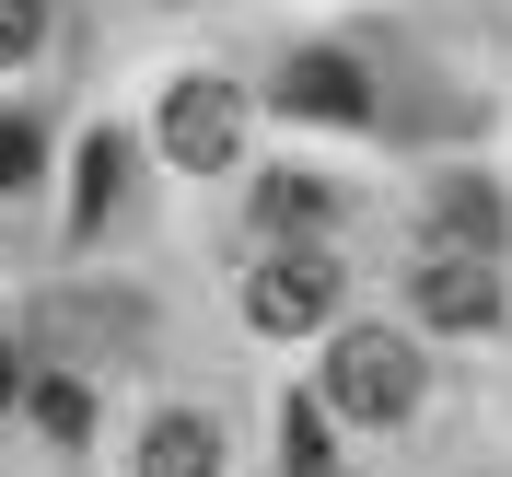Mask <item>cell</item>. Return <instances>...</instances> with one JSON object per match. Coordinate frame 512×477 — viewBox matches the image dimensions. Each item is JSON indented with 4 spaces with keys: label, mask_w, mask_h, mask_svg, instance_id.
Here are the masks:
<instances>
[{
    "label": "cell",
    "mask_w": 512,
    "mask_h": 477,
    "mask_svg": "<svg viewBox=\"0 0 512 477\" xmlns=\"http://www.w3.org/2000/svg\"><path fill=\"white\" fill-rule=\"evenodd\" d=\"M326 396H338L350 419H408L419 408V350L396 338V326H350L338 361H326Z\"/></svg>",
    "instance_id": "6da1fadb"
},
{
    "label": "cell",
    "mask_w": 512,
    "mask_h": 477,
    "mask_svg": "<svg viewBox=\"0 0 512 477\" xmlns=\"http://www.w3.org/2000/svg\"><path fill=\"white\" fill-rule=\"evenodd\" d=\"M163 163H187V175H222V163H245V94L233 82H175L163 94Z\"/></svg>",
    "instance_id": "7a4b0ae2"
},
{
    "label": "cell",
    "mask_w": 512,
    "mask_h": 477,
    "mask_svg": "<svg viewBox=\"0 0 512 477\" xmlns=\"http://www.w3.org/2000/svg\"><path fill=\"white\" fill-rule=\"evenodd\" d=\"M245 315L268 326V338H303V326L338 315V256L315 245H291V256H256V280H245Z\"/></svg>",
    "instance_id": "3957f363"
},
{
    "label": "cell",
    "mask_w": 512,
    "mask_h": 477,
    "mask_svg": "<svg viewBox=\"0 0 512 477\" xmlns=\"http://www.w3.org/2000/svg\"><path fill=\"white\" fill-rule=\"evenodd\" d=\"M280 117H315V128H361L373 117V82H361L338 47H315V59L280 70Z\"/></svg>",
    "instance_id": "277c9868"
},
{
    "label": "cell",
    "mask_w": 512,
    "mask_h": 477,
    "mask_svg": "<svg viewBox=\"0 0 512 477\" xmlns=\"http://www.w3.org/2000/svg\"><path fill=\"white\" fill-rule=\"evenodd\" d=\"M501 315V280H489V256H454L431 245L419 256V326H489Z\"/></svg>",
    "instance_id": "5b68a950"
},
{
    "label": "cell",
    "mask_w": 512,
    "mask_h": 477,
    "mask_svg": "<svg viewBox=\"0 0 512 477\" xmlns=\"http://www.w3.org/2000/svg\"><path fill=\"white\" fill-rule=\"evenodd\" d=\"M140 477H222V431L187 419V408H163L152 443H140Z\"/></svg>",
    "instance_id": "8992f818"
},
{
    "label": "cell",
    "mask_w": 512,
    "mask_h": 477,
    "mask_svg": "<svg viewBox=\"0 0 512 477\" xmlns=\"http://www.w3.org/2000/svg\"><path fill=\"white\" fill-rule=\"evenodd\" d=\"M431 245L489 256V245H501V198H489V187H443V210H431Z\"/></svg>",
    "instance_id": "52a82bcc"
},
{
    "label": "cell",
    "mask_w": 512,
    "mask_h": 477,
    "mask_svg": "<svg viewBox=\"0 0 512 477\" xmlns=\"http://www.w3.org/2000/svg\"><path fill=\"white\" fill-rule=\"evenodd\" d=\"M117 187H128V140H117V128H94V140H82V198H70V222L94 233V222H105V198H117Z\"/></svg>",
    "instance_id": "ba28073f"
},
{
    "label": "cell",
    "mask_w": 512,
    "mask_h": 477,
    "mask_svg": "<svg viewBox=\"0 0 512 477\" xmlns=\"http://www.w3.org/2000/svg\"><path fill=\"white\" fill-rule=\"evenodd\" d=\"M280 466H291V477L338 466V443H326V408H315V396H291V408H280Z\"/></svg>",
    "instance_id": "9c48e42d"
},
{
    "label": "cell",
    "mask_w": 512,
    "mask_h": 477,
    "mask_svg": "<svg viewBox=\"0 0 512 477\" xmlns=\"http://www.w3.org/2000/svg\"><path fill=\"white\" fill-rule=\"evenodd\" d=\"M35 419H47L59 443H82V431H94V396H82V384H35Z\"/></svg>",
    "instance_id": "30bf717a"
},
{
    "label": "cell",
    "mask_w": 512,
    "mask_h": 477,
    "mask_svg": "<svg viewBox=\"0 0 512 477\" xmlns=\"http://www.w3.org/2000/svg\"><path fill=\"white\" fill-rule=\"evenodd\" d=\"M35 35H47V0H0V70L35 59Z\"/></svg>",
    "instance_id": "8fae6325"
},
{
    "label": "cell",
    "mask_w": 512,
    "mask_h": 477,
    "mask_svg": "<svg viewBox=\"0 0 512 477\" xmlns=\"http://www.w3.org/2000/svg\"><path fill=\"white\" fill-rule=\"evenodd\" d=\"M24 187H35V128L0 117V198H24Z\"/></svg>",
    "instance_id": "7c38bea8"
},
{
    "label": "cell",
    "mask_w": 512,
    "mask_h": 477,
    "mask_svg": "<svg viewBox=\"0 0 512 477\" xmlns=\"http://www.w3.org/2000/svg\"><path fill=\"white\" fill-rule=\"evenodd\" d=\"M0 408H12V350H0Z\"/></svg>",
    "instance_id": "4fadbf2b"
}]
</instances>
